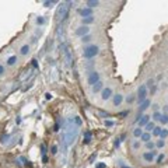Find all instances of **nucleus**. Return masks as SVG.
<instances>
[{"label": "nucleus", "mask_w": 168, "mask_h": 168, "mask_svg": "<svg viewBox=\"0 0 168 168\" xmlns=\"http://www.w3.org/2000/svg\"><path fill=\"white\" fill-rule=\"evenodd\" d=\"M37 23H38V24H44V23H45V20H44L42 17H39V18L37 20Z\"/></svg>", "instance_id": "e433bc0d"}, {"label": "nucleus", "mask_w": 168, "mask_h": 168, "mask_svg": "<svg viewBox=\"0 0 168 168\" xmlns=\"http://www.w3.org/2000/svg\"><path fill=\"white\" fill-rule=\"evenodd\" d=\"M154 128H156V125H154L153 122H149V123L146 125V130H147V132H151V130H154Z\"/></svg>", "instance_id": "dca6fc26"}, {"label": "nucleus", "mask_w": 168, "mask_h": 168, "mask_svg": "<svg viewBox=\"0 0 168 168\" xmlns=\"http://www.w3.org/2000/svg\"><path fill=\"white\" fill-rule=\"evenodd\" d=\"M90 140H91V132L87 130V132H86V135H84V140H83V142H84V144H88V143H90Z\"/></svg>", "instance_id": "ddd939ff"}, {"label": "nucleus", "mask_w": 168, "mask_h": 168, "mask_svg": "<svg viewBox=\"0 0 168 168\" xmlns=\"http://www.w3.org/2000/svg\"><path fill=\"white\" fill-rule=\"evenodd\" d=\"M88 32H90V28H88V27H80V28L76 30V35H79V37H86V35H88Z\"/></svg>", "instance_id": "423d86ee"}, {"label": "nucleus", "mask_w": 168, "mask_h": 168, "mask_svg": "<svg viewBox=\"0 0 168 168\" xmlns=\"http://www.w3.org/2000/svg\"><path fill=\"white\" fill-rule=\"evenodd\" d=\"M90 39H91V37H90V35H86V37H83V38H81L83 42H88Z\"/></svg>", "instance_id": "c85d7f7f"}, {"label": "nucleus", "mask_w": 168, "mask_h": 168, "mask_svg": "<svg viewBox=\"0 0 168 168\" xmlns=\"http://www.w3.org/2000/svg\"><path fill=\"white\" fill-rule=\"evenodd\" d=\"M161 140H165V137L168 136V130H161Z\"/></svg>", "instance_id": "5701e85b"}, {"label": "nucleus", "mask_w": 168, "mask_h": 168, "mask_svg": "<svg viewBox=\"0 0 168 168\" xmlns=\"http://www.w3.org/2000/svg\"><path fill=\"white\" fill-rule=\"evenodd\" d=\"M122 101H123V97L120 95V94H116V95L113 97V105L119 106V105L122 104Z\"/></svg>", "instance_id": "9b49d317"}, {"label": "nucleus", "mask_w": 168, "mask_h": 168, "mask_svg": "<svg viewBox=\"0 0 168 168\" xmlns=\"http://www.w3.org/2000/svg\"><path fill=\"white\" fill-rule=\"evenodd\" d=\"M56 3H57V1H45V3H44V4H45V6H46V7H49V6H50V4H56Z\"/></svg>", "instance_id": "473e14b6"}, {"label": "nucleus", "mask_w": 168, "mask_h": 168, "mask_svg": "<svg viewBox=\"0 0 168 168\" xmlns=\"http://www.w3.org/2000/svg\"><path fill=\"white\" fill-rule=\"evenodd\" d=\"M161 130H162L161 128H154V130H153V135H154V136H160V135H161Z\"/></svg>", "instance_id": "4be33fe9"}, {"label": "nucleus", "mask_w": 168, "mask_h": 168, "mask_svg": "<svg viewBox=\"0 0 168 168\" xmlns=\"http://www.w3.org/2000/svg\"><path fill=\"white\" fill-rule=\"evenodd\" d=\"M149 122H150V116H147V115H146V116H142V119L139 120V128H142V126H146Z\"/></svg>", "instance_id": "9d476101"}, {"label": "nucleus", "mask_w": 168, "mask_h": 168, "mask_svg": "<svg viewBox=\"0 0 168 168\" xmlns=\"http://www.w3.org/2000/svg\"><path fill=\"white\" fill-rule=\"evenodd\" d=\"M101 88H102V83H101V81H98L95 86H93V93L95 94V93H98V91H100Z\"/></svg>", "instance_id": "4468645a"}, {"label": "nucleus", "mask_w": 168, "mask_h": 168, "mask_svg": "<svg viewBox=\"0 0 168 168\" xmlns=\"http://www.w3.org/2000/svg\"><path fill=\"white\" fill-rule=\"evenodd\" d=\"M149 106H150V101H149V100H146V101H143V102L140 104V112L146 111V109H147Z\"/></svg>", "instance_id": "f8f14e48"}, {"label": "nucleus", "mask_w": 168, "mask_h": 168, "mask_svg": "<svg viewBox=\"0 0 168 168\" xmlns=\"http://www.w3.org/2000/svg\"><path fill=\"white\" fill-rule=\"evenodd\" d=\"M105 125H106L108 128H111V126H113V122H112V120H105Z\"/></svg>", "instance_id": "2f4dec72"}, {"label": "nucleus", "mask_w": 168, "mask_h": 168, "mask_svg": "<svg viewBox=\"0 0 168 168\" xmlns=\"http://www.w3.org/2000/svg\"><path fill=\"white\" fill-rule=\"evenodd\" d=\"M126 101H128V102H133V101H135V97H128Z\"/></svg>", "instance_id": "58836bf2"}, {"label": "nucleus", "mask_w": 168, "mask_h": 168, "mask_svg": "<svg viewBox=\"0 0 168 168\" xmlns=\"http://www.w3.org/2000/svg\"><path fill=\"white\" fill-rule=\"evenodd\" d=\"M79 13L83 16V18H87V17H91V16H93V10H91V8H88V7L81 8Z\"/></svg>", "instance_id": "6e6552de"}, {"label": "nucleus", "mask_w": 168, "mask_h": 168, "mask_svg": "<svg viewBox=\"0 0 168 168\" xmlns=\"http://www.w3.org/2000/svg\"><path fill=\"white\" fill-rule=\"evenodd\" d=\"M160 120H161V123H162V125H165V123H168V116H167V115H162Z\"/></svg>", "instance_id": "b1692460"}, {"label": "nucleus", "mask_w": 168, "mask_h": 168, "mask_svg": "<svg viewBox=\"0 0 168 168\" xmlns=\"http://www.w3.org/2000/svg\"><path fill=\"white\" fill-rule=\"evenodd\" d=\"M95 157H97V153H94V154H93V156L90 157V160H88V162H93V161L95 160Z\"/></svg>", "instance_id": "72a5a7b5"}, {"label": "nucleus", "mask_w": 168, "mask_h": 168, "mask_svg": "<svg viewBox=\"0 0 168 168\" xmlns=\"http://www.w3.org/2000/svg\"><path fill=\"white\" fill-rule=\"evenodd\" d=\"M74 122H76V125H77V126H80V125H81V119H80V116H76V118H74Z\"/></svg>", "instance_id": "a878e982"}, {"label": "nucleus", "mask_w": 168, "mask_h": 168, "mask_svg": "<svg viewBox=\"0 0 168 168\" xmlns=\"http://www.w3.org/2000/svg\"><path fill=\"white\" fill-rule=\"evenodd\" d=\"M154 156H156V151H151V153H144L143 154V158L146 161H149V162H151L154 160Z\"/></svg>", "instance_id": "1a4fd4ad"}, {"label": "nucleus", "mask_w": 168, "mask_h": 168, "mask_svg": "<svg viewBox=\"0 0 168 168\" xmlns=\"http://www.w3.org/2000/svg\"><path fill=\"white\" fill-rule=\"evenodd\" d=\"M164 144H165L164 140H158V142H157V147H164Z\"/></svg>", "instance_id": "c756f323"}, {"label": "nucleus", "mask_w": 168, "mask_h": 168, "mask_svg": "<svg viewBox=\"0 0 168 168\" xmlns=\"http://www.w3.org/2000/svg\"><path fill=\"white\" fill-rule=\"evenodd\" d=\"M133 135H135L136 137H140L142 135H143V132H142V129H140V128H137V129L133 130Z\"/></svg>", "instance_id": "aec40b11"}, {"label": "nucleus", "mask_w": 168, "mask_h": 168, "mask_svg": "<svg viewBox=\"0 0 168 168\" xmlns=\"http://www.w3.org/2000/svg\"><path fill=\"white\" fill-rule=\"evenodd\" d=\"M98 53V46L97 45H90L84 49V57L86 59H93Z\"/></svg>", "instance_id": "7ed1b4c3"}, {"label": "nucleus", "mask_w": 168, "mask_h": 168, "mask_svg": "<svg viewBox=\"0 0 168 168\" xmlns=\"http://www.w3.org/2000/svg\"><path fill=\"white\" fill-rule=\"evenodd\" d=\"M28 50H30V46H28V45H24V46L21 48V55H27Z\"/></svg>", "instance_id": "412c9836"}, {"label": "nucleus", "mask_w": 168, "mask_h": 168, "mask_svg": "<svg viewBox=\"0 0 168 168\" xmlns=\"http://www.w3.org/2000/svg\"><path fill=\"white\" fill-rule=\"evenodd\" d=\"M98 81H100V74L97 72H93L90 74V77H88V84L90 86H95Z\"/></svg>", "instance_id": "39448f33"}, {"label": "nucleus", "mask_w": 168, "mask_h": 168, "mask_svg": "<svg viewBox=\"0 0 168 168\" xmlns=\"http://www.w3.org/2000/svg\"><path fill=\"white\" fill-rule=\"evenodd\" d=\"M41 150H42V156H46V147H45V144L41 146Z\"/></svg>", "instance_id": "cd10ccee"}, {"label": "nucleus", "mask_w": 168, "mask_h": 168, "mask_svg": "<svg viewBox=\"0 0 168 168\" xmlns=\"http://www.w3.org/2000/svg\"><path fill=\"white\" fill-rule=\"evenodd\" d=\"M73 3L72 1H64V3H62L59 7H57V10H56V21L57 23H60V21H64L66 20V17H67V14H69V10H70V6H72Z\"/></svg>", "instance_id": "f257e3e1"}, {"label": "nucleus", "mask_w": 168, "mask_h": 168, "mask_svg": "<svg viewBox=\"0 0 168 168\" xmlns=\"http://www.w3.org/2000/svg\"><path fill=\"white\" fill-rule=\"evenodd\" d=\"M45 95H46V100H50V98H52V94H50V93H48V94H45Z\"/></svg>", "instance_id": "a19ab883"}, {"label": "nucleus", "mask_w": 168, "mask_h": 168, "mask_svg": "<svg viewBox=\"0 0 168 168\" xmlns=\"http://www.w3.org/2000/svg\"><path fill=\"white\" fill-rule=\"evenodd\" d=\"M106 165H105L104 162H100V164H97V168H105Z\"/></svg>", "instance_id": "4c0bfd02"}, {"label": "nucleus", "mask_w": 168, "mask_h": 168, "mask_svg": "<svg viewBox=\"0 0 168 168\" xmlns=\"http://www.w3.org/2000/svg\"><path fill=\"white\" fill-rule=\"evenodd\" d=\"M57 153V146H52V154H56Z\"/></svg>", "instance_id": "c9c22d12"}, {"label": "nucleus", "mask_w": 168, "mask_h": 168, "mask_svg": "<svg viewBox=\"0 0 168 168\" xmlns=\"http://www.w3.org/2000/svg\"><path fill=\"white\" fill-rule=\"evenodd\" d=\"M60 49H62V53H63V59H64V63H66V66H72V50H70V46L67 45V44H62V46H60Z\"/></svg>", "instance_id": "f03ea898"}, {"label": "nucleus", "mask_w": 168, "mask_h": 168, "mask_svg": "<svg viewBox=\"0 0 168 168\" xmlns=\"http://www.w3.org/2000/svg\"><path fill=\"white\" fill-rule=\"evenodd\" d=\"M146 97H147V86H140L139 87V102L140 104L147 100Z\"/></svg>", "instance_id": "20e7f679"}, {"label": "nucleus", "mask_w": 168, "mask_h": 168, "mask_svg": "<svg viewBox=\"0 0 168 168\" xmlns=\"http://www.w3.org/2000/svg\"><path fill=\"white\" fill-rule=\"evenodd\" d=\"M16 60H17V56H10V57H8V60H7V64L13 66V64L16 63Z\"/></svg>", "instance_id": "6ab92c4d"}, {"label": "nucleus", "mask_w": 168, "mask_h": 168, "mask_svg": "<svg viewBox=\"0 0 168 168\" xmlns=\"http://www.w3.org/2000/svg\"><path fill=\"white\" fill-rule=\"evenodd\" d=\"M153 83H154L153 80H149V81H147V86H149V87H151V84H153Z\"/></svg>", "instance_id": "37998d69"}, {"label": "nucleus", "mask_w": 168, "mask_h": 168, "mask_svg": "<svg viewBox=\"0 0 168 168\" xmlns=\"http://www.w3.org/2000/svg\"><path fill=\"white\" fill-rule=\"evenodd\" d=\"M140 137H142V140L146 142V143H147V142H150V133H149V132H147V133H143Z\"/></svg>", "instance_id": "f3484780"}, {"label": "nucleus", "mask_w": 168, "mask_h": 168, "mask_svg": "<svg viewBox=\"0 0 168 168\" xmlns=\"http://www.w3.org/2000/svg\"><path fill=\"white\" fill-rule=\"evenodd\" d=\"M119 144H120V140H119V139H118V140L115 142V146H116V147H119Z\"/></svg>", "instance_id": "c03bdc74"}, {"label": "nucleus", "mask_w": 168, "mask_h": 168, "mask_svg": "<svg viewBox=\"0 0 168 168\" xmlns=\"http://www.w3.org/2000/svg\"><path fill=\"white\" fill-rule=\"evenodd\" d=\"M3 73H4V67H3V66H1V64H0V76H1V74H3Z\"/></svg>", "instance_id": "ea45409f"}, {"label": "nucleus", "mask_w": 168, "mask_h": 168, "mask_svg": "<svg viewBox=\"0 0 168 168\" xmlns=\"http://www.w3.org/2000/svg\"><path fill=\"white\" fill-rule=\"evenodd\" d=\"M32 66H34V67H37V66H38V63H37V60H35V59L32 60Z\"/></svg>", "instance_id": "79ce46f5"}, {"label": "nucleus", "mask_w": 168, "mask_h": 168, "mask_svg": "<svg viewBox=\"0 0 168 168\" xmlns=\"http://www.w3.org/2000/svg\"><path fill=\"white\" fill-rule=\"evenodd\" d=\"M146 146H147V149H150V150H153V149H154V143H151V142H147V143H146Z\"/></svg>", "instance_id": "bb28decb"}, {"label": "nucleus", "mask_w": 168, "mask_h": 168, "mask_svg": "<svg viewBox=\"0 0 168 168\" xmlns=\"http://www.w3.org/2000/svg\"><path fill=\"white\" fill-rule=\"evenodd\" d=\"M87 6H88V8H93V7H95V6H98V1L97 0H88Z\"/></svg>", "instance_id": "2eb2a0df"}, {"label": "nucleus", "mask_w": 168, "mask_h": 168, "mask_svg": "<svg viewBox=\"0 0 168 168\" xmlns=\"http://www.w3.org/2000/svg\"><path fill=\"white\" fill-rule=\"evenodd\" d=\"M102 100H104V101H106V100H109V98H111L112 97V90L109 87H106V88H104V90H102Z\"/></svg>", "instance_id": "0eeeda50"}, {"label": "nucleus", "mask_w": 168, "mask_h": 168, "mask_svg": "<svg viewBox=\"0 0 168 168\" xmlns=\"http://www.w3.org/2000/svg\"><path fill=\"white\" fill-rule=\"evenodd\" d=\"M118 165H119L120 168H132V167H129V165H125V164L122 162V161H119V162H118Z\"/></svg>", "instance_id": "7c9ffc66"}, {"label": "nucleus", "mask_w": 168, "mask_h": 168, "mask_svg": "<svg viewBox=\"0 0 168 168\" xmlns=\"http://www.w3.org/2000/svg\"><path fill=\"white\" fill-rule=\"evenodd\" d=\"M161 116H162V115H161L160 112H154V115H153V118H154L156 120H160V119H161Z\"/></svg>", "instance_id": "393cba45"}, {"label": "nucleus", "mask_w": 168, "mask_h": 168, "mask_svg": "<svg viewBox=\"0 0 168 168\" xmlns=\"http://www.w3.org/2000/svg\"><path fill=\"white\" fill-rule=\"evenodd\" d=\"M133 147H135V149H137V147H139V142H136V143L133 144Z\"/></svg>", "instance_id": "a18cd8bd"}, {"label": "nucleus", "mask_w": 168, "mask_h": 168, "mask_svg": "<svg viewBox=\"0 0 168 168\" xmlns=\"http://www.w3.org/2000/svg\"><path fill=\"white\" fill-rule=\"evenodd\" d=\"M93 21H94V17L91 16V17H87V18H83V24H91V23H93Z\"/></svg>", "instance_id": "a211bd4d"}, {"label": "nucleus", "mask_w": 168, "mask_h": 168, "mask_svg": "<svg viewBox=\"0 0 168 168\" xmlns=\"http://www.w3.org/2000/svg\"><path fill=\"white\" fill-rule=\"evenodd\" d=\"M162 160H164V154H160V156L157 157V162H161Z\"/></svg>", "instance_id": "f704fd0d"}]
</instances>
